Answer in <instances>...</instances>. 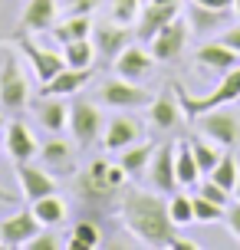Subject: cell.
I'll return each instance as SVG.
<instances>
[{
    "label": "cell",
    "instance_id": "9c48e42d",
    "mask_svg": "<svg viewBox=\"0 0 240 250\" xmlns=\"http://www.w3.org/2000/svg\"><path fill=\"white\" fill-rule=\"evenodd\" d=\"M99 99L105 105H112V109H139V105H148L155 99L148 89H141L139 83H132V79H109V83H102L99 89Z\"/></svg>",
    "mask_w": 240,
    "mask_h": 250
},
{
    "label": "cell",
    "instance_id": "b9f144b4",
    "mask_svg": "<svg viewBox=\"0 0 240 250\" xmlns=\"http://www.w3.org/2000/svg\"><path fill=\"white\" fill-rule=\"evenodd\" d=\"M0 201H3V204H17L20 194H13V191H7V188H0Z\"/></svg>",
    "mask_w": 240,
    "mask_h": 250
},
{
    "label": "cell",
    "instance_id": "4dcf8cb0",
    "mask_svg": "<svg viewBox=\"0 0 240 250\" xmlns=\"http://www.w3.org/2000/svg\"><path fill=\"white\" fill-rule=\"evenodd\" d=\"M211 181H217L220 188H227L230 194H234V188H237V181H240V165H237V158L234 155H220V162L214 165V171H211Z\"/></svg>",
    "mask_w": 240,
    "mask_h": 250
},
{
    "label": "cell",
    "instance_id": "83f0119b",
    "mask_svg": "<svg viewBox=\"0 0 240 250\" xmlns=\"http://www.w3.org/2000/svg\"><path fill=\"white\" fill-rule=\"evenodd\" d=\"M155 155V145H148V142H135V145H128V148H122V158H119V165L125 168V175H141V171H148V162H152Z\"/></svg>",
    "mask_w": 240,
    "mask_h": 250
},
{
    "label": "cell",
    "instance_id": "4fadbf2b",
    "mask_svg": "<svg viewBox=\"0 0 240 250\" xmlns=\"http://www.w3.org/2000/svg\"><path fill=\"white\" fill-rule=\"evenodd\" d=\"M13 175L20 181V191H23L26 201L56 194V178L46 168H37V165H30V162H13Z\"/></svg>",
    "mask_w": 240,
    "mask_h": 250
},
{
    "label": "cell",
    "instance_id": "7bdbcfd3",
    "mask_svg": "<svg viewBox=\"0 0 240 250\" xmlns=\"http://www.w3.org/2000/svg\"><path fill=\"white\" fill-rule=\"evenodd\" d=\"M234 13H237V17H240V0H234Z\"/></svg>",
    "mask_w": 240,
    "mask_h": 250
},
{
    "label": "cell",
    "instance_id": "484cf974",
    "mask_svg": "<svg viewBox=\"0 0 240 250\" xmlns=\"http://www.w3.org/2000/svg\"><path fill=\"white\" fill-rule=\"evenodd\" d=\"M50 37L63 46V43H69V40H86L92 37V20H89L86 13H76V17H69V20H63V23L50 26Z\"/></svg>",
    "mask_w": 240,
    "mask_h": 250
},
{
    "label": "cell",
    "instance_id": "2e32d148",
    "mask_svg": "<svg viewBox=\"0 0 240 250\" xmlns=\"http://www.w3.org/2000/svg\"><path fill=\"white\" fill-rule=\"evenodd\" d=\"M112 66H115V76L132 79V83H141L145 76L152 73L155 56H152V50H141V46H135V43H128L125 50L112 60Z\"/></svg>",
    "mask_w": 240,
    "mask_h": 250
},
{
    "label": "cell",
    "instance_id": "cb8c5ba5",
    "mask_svg": "<svg viewBox=\"0 0 240 250\" xmlns=\"http://www.w3.org/2000/svg\"><path fill=\"white\" fill-rule=\"evenodd\" d=\"M230 17H234V10H214V7H201V3L188 0V23H191V30L211 33V30L230 26Z\"/></svg>",
    "mask_w": 240,
    "mask_h": 250
},
{
    "label": "cell",
    "instance_id": "277c9868",
    "mask_svg": "<svg viewBox=\"0 0 240 250\" xmlns=\"http://www.w3.org/2000/svg\"><path fill=\"white\" fill-rule=\"evenodd\" d=\"M69 132H73L79 148H89V145H92L96 138H102V132H105L102 112L89 99H76L69 105Z\"/></svg>",
    "mask_w": 240,
    "mask_h": 250
},
{
    "label": "cell",
    "instance_id": "5bb4252c",
    "mask_svg": "<svg viewBox=\"0 0 240 250\" xmlns=\"http://www.w3.org/2000/svg\"><path fill=\"white\" fill-rule=\"evenodd\" d=\"M181 115H184V109H181V102H178L175 86L158 92V96L148 102V122H152L158 132H178V128H181Z\"/></svg>",
    "mask_w": 240,
    "mask_h": 250
},
{
    "label": "cell",
    "instance_id": "d6986e66",
    "mask_svg": "<svg viewBox=\"0 0 240 250\" xmlns=\"http://www.w3.org/2000/svg\"><path fill=\"white\" fill-rule=\"evenodd\" d=\"M194 62H198V69H207V73L224 76V73H230V69L240 62V53L230 50L227 43L217 40V43H204L201 50L194 53Z\"/></svg>",
    "mask_w": 240,
    "mask_h": 250
},
{
    "label": "cell",
    "instance_id": "74e56055",
    "mask_svg": "<svg viewBox=\"0 0 240 250\" xmlns=\"http://www.w3.org/2000/svg\"><path fill=\"white\" fill-rule=\"evenodd\" d=\"M224 224H227L230 237H234V240H240V201L227 204V211H224Z\"/></svg>",
    "mask_w": 240,
    "mask_h": 250
},
{
    "label": "cell",
    "instance_id": "d4e9b609",
    "mask_svg": "<svg viewBox=\"0 0 240 250\" xmlns=\"http://www.w3.org/2000/svg\"><path fill=\"white\" fill-rule=\"evenodd\" d=\"M30 211L37 214V221L43 227H60L66 221V201L60 194H46V198L30 201Z\"/></svg>",
    "mask_w": 240,
    "mask_h": 250
},
{
    "label": "cell",
    "instance_id": "9a60e30c",
    "mask_svg": "<svg viewBox=\"0 0 240 250\" xmlns=\"http://www.w3.org/2000/svg\"><path fill=\"white\" fill-rule=\"evenodd\" d=\"M132 33L135 30H128V23H92V43H96V53H99L102 60H115L119 53L125 50L128 43H132Z\"/></svg>",
    "mask_w": 240,
    "mask_h": 250
},
{
    "label": "cell",
    "instance_id": "ee69618b",
    "mask_svg": "<svg viewBox=\"0 0 240 250\" xmlns=\"http://www.w3.org/2000/svg\"><path fill=\"white\" fill-rule=\"evenodd\" d=\"M234 191H237V201H240V181H237V188H234Z\"/></svg>",
    "mask_w": 240,
    "mask_h": 250
},
{
    "label": "cell",
    "instance_id": "7a4b0ae2",
    "mask_svg": "<svg viewBox=\"0 0 240 250\" xmlns=\"http://www.w3.org/2000/svg\"><path fill=\"white\" fill-rule=\"evenodd\" d=\"M175 92H178V102H181V109H184L188 119H198V115L211 112L217 105H230V102L240 99V62L230 73L220 76V83H217L207 96H191L188 89H181V86H175Z\"/></svg>",
    "mask_w": 240,
    "mask_h": 250
},
{
    "label": "cell",
    "instance_id": "f35d334b",
    "mask_svg": "<svg viewBox=\"0 0 240 250\" xmlns=\"http://www.w3.org/2000/svg\"><path fill=\"white\" fill-rule=\"evenodd\" d=\"M220 43H227L230 50H237V53H240V23H237V26H234V23L224 26V33H220Z\"/></svg>",
    "mask_w": 240,
    "mask_h": 250
},
{
    "label": "cell",
    "instance_id": "3957f363",
    "mask_svg": "<svg viewBox=\"0 0 240 250\" xmlns=\"http://www.w3.org/2000/svg\"><path fill=\"white\" fill-rule=\"evenodd\" d=\"M26 102H30V83L20 66V56L10 46H0V109L20 112Z\"/></svg>",
    "mask_w": 240,
    "mask_h": 250
},
{
    "label": "cell",
    "instance_id": "8d00e7d4",
    "mask_svg": "<svg viewBox=\"0 0 240 250\" xmlns=\"http://www.w3.org/2000/svg\"><path fill=\"white\" fill-rule=\"evenodd\" d=\"M26 250H60V240L53 234V227H46V230H40L37 237L26 240Z\"/></svg>",
    "mask_w": 240,
    "mask_h": 250
},
{
    "label": "cell",
    "instance_id": "ffe728a7",
    "mask_svg": "<svg viewBox=\"0 0 240 250\" xmlns=\"http://www.w3.org/2000/svg\"><path fill=\"white\" fill-rule=\"evenodd\" d=\"M89 79H92V66L89 69H76V66H63L60 73L53 76V79H46L43 86H40V96H73V92H79V89L86 86Z\"/></svg>",
    "mask_w": 240,
    "mask_h": 250
},
{
    "label": "cell",
    "instance_id": "60d3db41",
    "mask_svg": "<svg viewBox=\"0 0 240 250\" xmlns=\"http://www.w3.org/2000/svg\"><path fill=\"white\" fill-rule=\"evenodd\" d=\"M168 247H171V250H201L198 244H194V240H181L178 234L171 237V244H168Z\"/></svg>",
    "mask_w": 240,
    "mask_h": 250
},
{
    "label": "cell",
    "instance_id": "52a82bcc",
    "mask_svg": "<svg viewBox=\"0 0 240 250\" xmlns=\"http://www.w3.org/2000/svg\"><path fill=\"white\" fill-rule=\"evenodd\" d=\"M13 40H17L20 53H23L26 60L33 62V73H37L40 83L53 79V76H56V73L66 66V62H63V53H53V50H46V46H40V43L30 37L26 30H17V33H13Z\"/></svg>",
    "mask_w": 240,
    "mask_h": 250
},
{
    "label": "cell",
    "instance_id": "7c38bea8",
    "mask_svg": "<svg viewBox=\"0 0 240 250\" xmlns=\"http://www.w3.org/2000/svg\"><path fill=\"white\" fill-rule=\"evenodd\" d=\"M40 227L43 224L37 221V214L30 211V208L3 217V221H0V247H10V250L26 247V240L40 234Z\"/></svg>",
    "mask_w": 240,
    "mask_h": 250
},
{
    "label": "cell",
    "instance_id": "ba28073f",
    "mask_svg": "<svg viewBox=\"0 0 240 250\" xmlns=\"http://www.w3.org/2000/svg\"><path fill=\"white\" fill-rule=\"evenodd\" d=\"M76 188H79V198L89 201V204H102V201H109L119 191V185L109 178V162L105 158L89 165L86 171L76 178Z\"/></svg>",
    "mask_w": 240,
    "mask_h": 250
},
{
    "label": "cell",
    "instance_id": "836d02e7",
    "mask_svg": "<svg viewBox=\"0 0 240 250\" xmlns=\"http://www.w3.org/2000/svg\"><path fill=\"white\" fill-rule=\"evenodd\" d=\"M168 214H171L175 227L194 224V204H191V198H184V194H171V201H168Z\"/></svg>",
    "mask_w": 240,
    "mask_h": 250
},
{
    "label": "cell",
    "instance_id": "8fae6325",
    "mask_svg": "<svg viewBox=\"0 0 240 250\" xmlns=\"http://www.w3.org/2000/svg\"><path fill=\"white\" fill-rule=\"evenodd\" d=\"M175 151L178 145H171V142H164V145H158L152 155V162H148V185L158 191V194H175L178 188V175H175Z\"/></svg>",
    "mask_w": 240,
    "mask_h": 250
},
{
    "label": "cell",
    "instance_id": "ac0fdd59",
    "mask_svg": "<svg viewBox=\"0 0 240 250\" xmlns=\"http://www.w3.org/2000/svg\"><path fill=\"white\" fill-rule=\"evenodd\" d=\"M141 138V125L132 119V115H112L105 122V132H102V148L105 151H122L128 145H135Z\"/></svg>",
    "mask_w": 240,
    "mask_h": 250
},
{
    "label": "cell",
    "instance_id": "f1b7e54d",
    "mask_svg": "<svg viewBox=\"0 0 240 250\" xmlns=\"http://www.w3.org/2000/svg\"><path fill=\"white\" fill-rule=\"evenodd\" d=\"M175 175H178V185L181 188H191L201 181V168H198V158H194V151H191V145H181V148L175 151Z\"/></svg>",
    "mask_w": 240,
    "mask_h": 250
},
{
    "label": "cell",
    "instance_id": "603a6c76",
    "mask_svg": "<svg viewBox=\"0 0 240 250\" xmlns=\"http://www.w3.org/2000/svg\"><path fill=\"white\" fill-rule=\"evenodd\" d=\"M33 112H37V122L46 132H63L66 125H69V105H63L60 96H40Z\"/></svg>",
    "mask_w": 240,
    "mask_h": 250
},
{
    "label": "cell",
    "instance_id": "7402d4cb",
    "mask_svg": "<svg viewBox=\"0 0 240 250\" xmlns=\"http://www.w3.org/2000/svg\"><path fill=\"white\" fill-rule=\"evenodd\" d=\"M53 23H56V0H30L20 17V30L26 33H46Z\"/></svg>",
    "mask_w": 240,
    "mask_h": 250
},
{
    "label": "cell",
    "instance_id": "44dd1931",
    "mask_svg": "<svg viewBox=\"0 0 240 250\" xmlns=\"http://www.w3.org/2000/svg\"><path fill=\"white\" fill-rule=\"evenodd\" d=\"M7 151H10L13 162H30V158L40 151L37 138H33V132H30V125L20 122V119H13V122L7 125Z\"/></svg>",
    "mask_w": 240,
    "mask_h": 250
},
{
    "label": "cell",
    "instance_id": "d6a6232c",
    "mask_svg": "<svg viewBox=\"0 0 240 250\" xmlns=\"http://www.w3.org/2000/svg\"><path fill=\"white\" fill-rule=\"evenodd\" d=\"M191 204H194V221H198V224H217V221H224V211H227L224 204L207 201L204 194H194Z\"/></svg>",
    "mask_w": 240,
    "mask_h": 250
},
{
    "label": "cell",
    "instance_id": "8992f818",
    "mask_svg": "<svg viewBox=\"0 0 240 250\" xmlns=\"http://www.w3.org/2000/svg\"><path fill=\"white\" fill-rule=\"evenodd\" d=\"M201 119V135L211 138L220 148H237L240 145V119L227 109H211V112L198 115Z\"/></svg>",
    "mask_w": 240,
    "mask_h": 250
},
{
    "label": "cell",
    "instance_id": "e575fe53",
    "mask_svg": "<svg viewBox=\"0 0 240 250\" xmlns=\"http://www.w3.org/2000/svg\"><path fill=\"white\" fill-rule=\"evenodd\" d=\"M139 13L141 0H112V7H109V17L115 23H132V20H139Z\"/></svg>",
    "mask_w": 240,
    "mask_h": 250
},
{
    "label": "cell",
    "instance_id": "ab89813d",
    "mask_svg": "<svg viewBox=\"0 0 240 250\" xmlns=\"http://www.w3.org/2000/svg\"><path fill=\"white\" fill-rule=\"evenodd\" d=\"M201 7H214V10H234V0H194Z\"/></svg>",
    "mask_w": 240,
    "mask_h": 250
},
{
    "label": "cell",
    "instance_id": "f546056e",
    "mask_svg": "<svg viewBox=\"0 0 240 250\" xmlns=\"http://www.w3.org/2000/svg\"><path fill=\"white\" fill-rule=\"evenodd\" d=\"M102 247V230L92 221H79L69 234V250H96Z\"/></svg>",
    "mask_w": 240,
    "mask_h": 250
},
{
    "label": "cell",
    "instance_id": "1f68e13d",
    "mask_svg": "<svg viewBox=\"0 0 240 250\" xmlns=\"http://www.w3.org/2000/svg\"><path fill=\"white\" fill-rule=\"evenodd\" d=\"M188 145H191V151H194V158H198V168H201L204 175H211V171H214V165L220 162L214 142H211V138H204V135H194Z\"/></svg>",
    "mask_w": 240,
    "mask_h": 250
},
{
    "label": "cell",
    "instance_id": "30bf717a",
    "mask_svg": "<svg viewBox=\"0 0 240 250\" xmlns=\"http://www.w3.org/2000/svg\"><path fill=\"white\" fill-rule=\"evenodd\" d=\"M178 13H181V0H148L139 13V23H135V37L141 43H152V37L161 30L164 23H171Z\"/></svg>",
    "mask_w": 240,
    "mask_h": 250
},
{
    "label": "cell",
    "instance_id": "6da1fadb",
    "mask_svg": "<svg viewBox=\"0 0 240 250\" xmlns=\"http://www.w3.org/2000/svg\"><path fill=\"white\" fill-rule=\"evenodd\" d=\"M122 221L141 247H168L175 237V221L168 214V201H161L158 191L128 188L122 194Z\"/></svg>",
    "mask_w": 240,
    "mask_h": 250
},
{
    "label": "cell",
    "instance_id": "4316f807",
    "mask_svg": "<svg viewBox=\"0 0 240 250\" xmlns=\"http://www.w3.org/2000/svg\"><path fill=\"white\" fill-rule=\"evenodd\" d=\"M96 56H99V53H96V43H92V37H86V40H69V43H63V62H66V66L89 69Z\"/></svg>",
    "mask_w": 240,
    "mask_h": 250
},
{
    "label": "cell",
    "instance_id": "5b68a950",
    "mask_svg": "<svg viewBox=\"0 0 240 250\" xmlns=\"http://www.w3.org/2000/svg\"><path fill=\"white\" fill-rule=\"evenodd\" d=\"M188 37H191V23L178 13L171 23H164L158 33L152 37V56L158 62H171L178 60L181 53H184V46H188Z\"/></svg>",
    "mask_w": 240,
    "mask_h": 250
},
{
    "label": "cell",
    "instance_id": "d590c367",
    "mask_svg": "<svg viewBox=\"0 0 240 250\" xmlns=\"http://www.w3.org/2000/svg\"><path fill=\"white\" fill-rule=\"evenodd\" d=\"M198 194H204L207 201H217V204H224V208L230 204V191H227V188H220L217 181H211V178L198 185Z\"/></svg>",
    "mask_w": 240,
    "mask_h": 250
},
{
    "label": "cell",
    "instance_id": "f6af8a7d",
    "mask_svg": "<svg viewBox=\"0 0 240 250\" xmlns=\"http://www.w3.org/2000/svg\"><path fill=\"white\" fill-rule=\"evenodd\" d=\"M0 128H3V115H0Z\"/></svg>",
    "mask_w": 240,
    "mask_h": 250
},
{
    "label": "cell",
    "instance_id": "e0dca14e",
    "mask_svg": "<svg viewBox=\"0 0 240 250\" xmlns=\"http://www.w3.org/2000/svg\"><path fill=\"white\" fill-rule=\"evenodd\" d=\"M37 155L43 162V168L53 171V175H73L76 171V145L66 142V138H50Z\"/></svg>",
    "mask_w": 240,
    "mask_h": 250
}]
</instances>
